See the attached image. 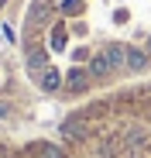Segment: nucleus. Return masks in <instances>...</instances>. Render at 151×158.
Listing matches in <instances>:
<instances>
[{
  "mask_svg": "<svg viewBox=\"0 0 151 158\" xmlns=\"http://www.w3.org/2000/svg\"><path fill=\"white\" fill-rule=\"evenodd\" d=\"M65 86H69L72 93H83V89L89 86V72H86V69H69V76H65Z\"/></svg>",
  "mask_w": 151,
  "mask_h": 158,
  "instance_id": "f257e3e1",
  "label": "nucleus"
},
{
  "mask_svg": "<svg viewBox=\"0 0 151 158\" xmlns=\"http://www.w3.org/2000/svg\"><path fill=\"white\" fill-rule=\"evenodd\" d=\"M103 55H107V62H110V69H120L124 62H127V48H124V45H110V48L103 52Z\"/></svg>",
  "mask_w": 151,
  "mask_h": 158,
  "instance_id": "f03ea898",
  "label": "nucleus"
},
{
  "mask_svg": "<svg viewBox=\"0 0 151 158\" xmlns=\"http://www.w3.org/2000/svg\"><path fill=\"white\" fill-rule=\"evenodd\" d=\"M59 86H62V76H59V69H45V72H41V89L55 93Z\"/></svg>",
  "mask_w": 151,
  "mask_h": 158,
  "instance_id": "7ed1b4c3",
  "label": "nucleus"
},
{
  "mask_svg": "<svg viewBox=\"0 0 151 158\" xmlns=\"http://www.w3.org/2000/svg\"><path fill=\"white\" fill-rule=\"evenodd\" d=\"M89 72H93V76H107V72H110V62H107V55H103V52L89 59Z\"/></svg>",
  "mask_w": 151,
  "mask_h": 158,
  "instance_id": "20e7f679",
  "label": "nucleus"
},
{
  "mask_svg": "<svg viewBox=\"0 0 151 158\" xmlns=\"http://www.w3.org/2000/svg\"><path fill=\"white\" fill-rule=\"evenodd\" d=\"M148 65V59H144V52H137V48H127V69H144Z\"/></svg>",
  "mask_w": 151,
  "mask_h": 158,
  "instance_id": "39448f33",
  "label": "nucleus"
},
{
  "mask_svg": "<svg viewBox=\"0 0 151 158\" xmlns=\"http://www.w3.org/2000/svg\"><path fill=\"white\" fill-rule=\"evenodd\" d=\"M148 48H151V41H148Z\"/></svg>",
  "mask_w": 151,
  "mask_h": 158,
  "instance_id": "423d86ee",
  "label": "nucleus"
}]
</instances>
